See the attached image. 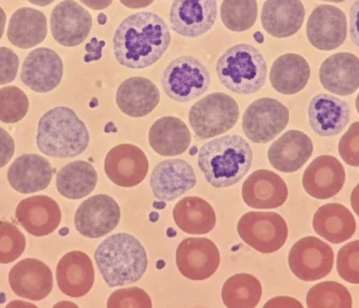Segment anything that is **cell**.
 Instances as JSON below:
<instances>
[{
    "label": "cell",
    "instance_id": "1",
    "mask_svg": "<svg viewBox=\"0 0 359 308\" xmlns=\"http://www.w3.org/2000/svg\"><path fill=\"white\" fill-rule=\"evenodd\" d=\"M170 43V31L163 18L153 12H137L117 27L114 55L119 64L128 69H147L163 57Z\"/></svg>",
    "mask_w": 359,
    "mask_h": 308
},
{
    "label": "cell",
    "instance_id": "2",
    "mask_svg": "<svg viewBox=\"0 0 359 308\" xmlns=\"http://www.w3.org/2000/svg\"><path fill=\"white\" fill-rule=\"evenodd\" d=\"M251 146L238 134L223 135L201 147L198 167L207 182L215 188L237 184L252 164Z\"/></svg>",
    "mask_w": 359,
    "mask_h": 308
},
{
    "label": "cell",
    "instance_id": "3",
    "mask_svg": "<svg viewBox=\"0 0 359 308\" xmlns=\"http://www.w3.org/2000/svg\"><path fill=\"white\" fill-rule=\"evenodd\" d=\"M95 260L102 277L111 288L133 285L147 270L145 248L135 236L118 232L99 244Z\"/></svg>",
    "mask_w": 359,
    "mask_h": 308
},
{
    "label": "cell",
    "instance_id": "4",
    "mask_svg": "<svg viewBox=\"0 0 359 308\" xmlns=\"http://www.w3.org/2000/svg\"><path fill=\"white\" fill-rule=\"evenodd\" d=\"M89 140L85 122L69 107H53L38 122L36 143L38 150L46 156H79L87 150Z\"/></svg>",
    "mask_w": 359,
    "mask_h": 308
},
{
    "label": "cell",
    "instance_id": "5",
    "mask_svg": "<svg viewBox=\"0 0 359 308\" xmlns=\"http://www.w3.org/2000/svg\"><path fill=\"white\" fill-rule=\"evenodd\" d=\"M217 75L227 90L248 95L264 87L267 65L262 53L251 45L229 48L217 62Z\"/></svg>",
    "mask_w": 359,
    "mask_h": 308
},
{
    "label": "cell",
    "instance_id": "6",
    "mask_svg": "<svg viewBox=\"0 0 359 308\" xmlns=\"http://www.w3.org/2000/svg\"><path fill=\"white\" fill-rule=\"evenodd\" d=\"M239 118V107L231 95L211 93L189 109V120L199 140L215 138L232 130Z\"/></svg>",
    "mask_w": 359,
    "mask_h": 308
},
{
    "label": "cell",
    "instance_id": "7",
    "mask_svg": "<svg viewBox=\"0 0 359 308\" xmlns=\"http://www.w3.org/2000/svg\"><path fill=\"white\" fill-rule=\"evenodd\" d=\"M161 85L171 100L187 103L205 94L210 87V73L196 57L183 55L165 67Z\"/></svg>",
    "mask_w": 359,
    "mask_h": 308
},
{
    "label": "cell",
    "instance_id": "8",
    "mask_svg": "<svg viewBox=\"0 0 359 308\" xmlns=\"http://www.w3.org/2000/svg\"><path fill=\"white\" fill-rule=\"evenodd\" d=\"M239 237L261 253H274L288 239V225L275 212L251 211L243 214L237 225Z\"/></svg>",
    "mask_w": 359,
    "mask_h": 308
},
{
    "label": "cell",
    "instance_id": "9",
    "mask_svg": "<svg viewBox=\"0 0 359 308\" xmlns=\"http://www.w3.org/2000/svg\"><path fill=\"white\" fill-rule=\"evenodd\" d=\"M289 123V111L272 97L253 101L243 113V131L253 143L266 144L278 136Z\"/></svg>",
    "mask_w": 359,
    "mask_h": 308
},
{
    "label": "cell",
    "instance_id": "10",
    "mask_svg": "<svg viewBox=\"0 0 359 308\" xmlns=\"http://www.w3.org/2000/svg\"><path fill=\"white\" fill-rule=\"evenodd\" d=\"M289 267L303 281H316L330 274L334 254L327 242L317 237H304L293 244L289 252Z\"/></svg>",
    "mask_w": 359,
    "mask_h": 308
},
{
    "label": "cell",
    "instance_id": "11",
    "mask_svg": "<svg viewBox=\"0 0 359 308\" xmlns=\"http://www.w3.org/2000/svg\"><path fill=\"white\" fill-rule=\"evenodd\" d=\"M121 216V206L116 200L109 195H95L77 209L75 227L81 235L97 239L113 232L119 224Z\"/></svg>",
    "mask_w": 359,
    "mask_h": 308
},
{
    "label": "cell",
    "instance_id": "12",
    "mask_svg": "<svg viewBox=\"0 0 359 308\" xmlns=\"http://www.w3.org/2000/svg\"><path fill=\"white\" fill-rule=\"evenodd\" d=\"M217 18V0H173L169 13L171 29L189 38L208 33Z\"/></svg>",
    "mask_w": 359,
    "mask_h": 308
},
{
    "label": "cell",
    "instance_id": "13",
    "mask_svg": "<svg viewBox=\"0 0 359 308\" xmlns=\"http://www.w3.org/2000/svg\"><path fill=\"white\" fill-rule=\"evenodd\" d=\"M220 261V251L208 238H187L177 246V270L187 279H208L215 275Z\"/></svg>",
    "mask_w": 359,
    "mask_h": 308
},
{
    "label": "cell",
    "instance_id": "14",
    "mask_svg": "<svg viewBox=\"0 0 359 308\" xmlns=\"http://www.w3.org/2000/svg\"><path fill=\"white\" fill-rule=\"evenodd\" d=\"M307 39L318 50H336L348 35V21L340 8L322 5L315 8L306 25Z\"/></svg>",
    "mask_w": 359,
    "mask_h": 308
},
{
    "label": "cell",
    "instance_id": "15",
    "mask_svg": "<svg viewBox=\"0 0 359 308\" xmlns=\"http://www.w3.org/2000/svg\"><path fill=\"white\" fill-rule=\"evenodd\" d=\"M149 159L140 147L121 144L113 147L105 157L107 178L121 188H135L147 178Z\"/></svg>",
    "mask_w": 359,
    "mask_h": 308
},
{
    "label": "cell",
    "instance_id": "16",
    "mask_svg": "<svg viewBox=\"0 0 359 308\" xmlns=\"http://www.w3.org/2000/svg\"><path fill=\"white\" fill-rule=\"evenodd\" d=\"M53 38L64 47H76L85 41L93 27L90 12L74 0L55 6L50 18Z\"/></svg>",
    "mask_w": 359,
    "mask_h": 308
},
{
    "label": "cell",
    "instance_id": "17",
    "mask_svg": "<svg viewBox=\"0 0 359 308\" xmlns=\"http://www.w3.org/2000/svg\"><path fill=\"white\" fill-rule=\"evenodd\" d=\"M197 178L193 167L183 159H167L151 172L149 184L156 200L172 202L195 188Z\"/></svg>",
    "mask_w": 359,
    "mask_h": 308
},
{
    "label": "cell",
    "instance_id": "18",
    "mask_svg": "<svg viewBox=\"0 0 359 308\" xmlns=\"http://www.w3.org/2000/svg\"><path fill=\"white\" fill-rule=\"evenodd\" d=\"M63 69V61L55 51L38 48L29 52L24 61L21 80L35 92H51L61 83Z\"/></svg>",
    "mask_w": 359,
    "mask_h": 308
},
{
    "label": "cell",
    "instance_id": "19",
    "mask_svg": "<svg viewBox=\"0 0 359 308\" xmlns=\"http://www.w3.org/2000/svg\"><path fill=\"white\" fill-rule=\"evenodd\" d=\"M9 284L12 291L31 301H41L53 289V272L36 258H25L11 268Z\"/></svg>",
    "mask_w": 359,
    "mask_h": 308
},
{
    "label": "cell",
    "instance_id": "20",
    "mask_svg": "<svg viewBox=\"0 0 359 308\" xmlns=\"http://www.w3.org/2000/svg\"><path fill=\"white\" fill-rule=\"evenodd\" d=\"M345 170L336 157L318 156L303 174L305 192L315 200H326L336 196L344 186Z\"/></svg>",
    "mask_w": 359,
    "mask_h": 308
},
{
    "label": "cell",
    "instance_id": "21",
    "mask_svg": "<svg viewBox=\"0 0 359 308\" xmlns=\"http://www.w3.org/2000/svg\"><path fill=\"white\" fill-rule=\"evenodd\" d=\"M15 216L20 225L35 237L53 234L61 223L62 212L53 198L38 195L29 197L18 204Z\"/></svg>",
    "mask_w": 359,
    "mask_h": 308
},
{
    "label": "cell",
    "instance_id": "22",
    "mask_svg": "<svg viewBox=\"0 0 359 308\" xmlns=\"http://www.w3.org/2000/svg\"><path fill=\"white\" fill-rule=\"evenodd\" d=\"M243 200L253 209H276L286 202L288 186L278 174L257 170L243 184Z\"/></svg>",
    "mask_w": 359,
    "mask_h": 308
},
{
    "label": "cell",
    "instance_id": "23",
    "mask_svg": "<svg viewBox=\"0 0 359 308\" xmlns=\"http://www.w3.org/2000/svg\"><path fill=\"white\" fill-rule=\"evenodd\" d=\"M314 146L309 135L290 130L281 135L271 146L267 157L269 164L284 174L300 170L312 156Z\"/></svg>",
    "mask_w": 359,
    "mask_h": 308
},
{
    "label": "cell",
    "instance_id": "24",
    "mask_svg": "<svg viewBox=\"0 0 359 308\" xmlns=\"http://www.w3.org/2000/svg\"><path fill=\"white\" fill-rule=\"evenodd\" d=\"M319 80L329 92L348 97L359 89V57L340 52L327 57L319 69Z\"/></svg>",
    "mask_w": 359,
    "mask_h": 308
},
{
    "label": "cell",
    "instance_id": "25",
    "mask_svg": "<svg viewBox=\"0 0 359 308\" xmlns=\"http://www.w3.org/2000/svg\"><path fill=\"white\" fill-rule=\"evenodd\" d=\"M7 176L13 190L21 194H33L49 186L53 178V168L45 157L24 154L10 166Z\"/></svg>",
    "mask_w": 359,
    "mask_h": 308
},
{
    "label": "cell",
    "instance_id": "26",
    "mask_svg": "<svg viewBox=\"0 0 359 308\" xmlns=\"http://www.w3.org/2000/svg\"><path fill=\"white\" fill-rule=\"evenodd\" d=\"M304 19L301 0H266L261 12L263 29L276 38H288L298 33Z\"/></svg>",
    "mask_w": 359,
    "mask_h": 308
},
{
    "label": "cell",
    "instance_id": "27",
    "mask_svg": "<svg viewBox=\"0 0 359 308\" xmlns=\"http://www.w3.org/2000/svg\"><path fill=\"white\" fill-rule=\"evenodd\" d=\"M60 290L71 298H81L89 293L95 284V268L89 255L81 251H71L60 260L57 266Z\"/></svg>",
    "mask_w": 359,
    "mask_h": 308
},
{
    "label": "cell",
    "instance_id": "28",
    "mask_svg": "<svg viewBox=\"0 0 359 308\" xmlns=\"http://www.w3.org/2000/svg\"><path fill=\"white\" fill-rule=\"evenodd\" d=\"M348 103L334 95H315L309 105V121L315 133L320 136H334L342 132L350 121Z\"/></svg>",
    "mask_w": 359,
    "mask_h": 308
},
{
    "label": "cell",
    "instance_id": "29",
    "mask_svg": "<svg viewBox=\"0 0 359 308\" xmlns=\"http://www.w3.org/2000/svg\"><path fill=\"white\" fill-rule=\"evenodd\" d=\"M161 101L157 85L144 77L126 79L117 89L116 103L121 112L133 118L151 114Z\"/></svg>",
    "mask_w": 359,
    "mask_h": 308
},
{
    "label": "cell",
    "instance_id": "30",
    "mask_svg": "<svg viewBox=\"0 0 359 308\" xmlns=\"http://www.w3.org/2000/svg\"><path fill=\"white\" fill-rule=\"evenodd\" d=\"M191 135L184 121L173 116L157 119L149 131V143L161 156H179L187 152Z\"/></svg>",
    "mask_w": 359,
    "mask_h": 308
},
{
    "label": "cell",
    "instance_id": "31",
    "mask_svg": "<svg viewBox=\"0 0 359 308\" xmlns=\"http://www.w3.org/2000/svg\"><path fill=\"white\" fill-rule=\"evenodd\" d=\"M313 227L327 241L339 244L354 236L356 220L352 212L343 204H327L315 212Z\"/></svg>",
    "mask_w": 359,
    "mask_h": 308
},
{
    "label": "cell",
    "instance_id": "32",
    "mask_svg": "<svg viewBox=\"0 0 359 308\" xmlns=\"http://www.w3.org/2000/svg\"><path fill=\"white\" fill-rule=\"evenodd\" d=\"M311 77L309 62L296 53H286L273 63L269 81L277 92L292 95L306 87Z\"/></svg>",
    "mask_w": 359,
    "mask_h": 308
},
{
    "label": "cell",
    "instance_id": "33",
    "mask_svg": "<svg viewBox=\"0 0 359 308\" xmlns=\"http://www.w3.org/2000/svg\"><path fill=\"white\" fill-rule=\"evenodd\" d=\"M47 18L39 10L20 8L10 18L8 39L20 49H31L47 37Z\"/></svg>",
    "mask_w": 359,
    "mask_h": 308
},
{
    "label": "cell",
    "instance_id": "34",
    "mask_svg": "<svg viewBox=\"0 0 359 308\" xmlns=\"http://www.w3.org/2000/svg\"><path fill=\"white\" fill-rule=\"evenodd\" d=\"M173 220L180 230L191 235H205L215 228L217 216L209 202L199 197H187L173 209Z\"/></svg>",
    "mask_w": 359,
    "mask_h": 308
},
{
    "label": "cell",
    "instance_id": "35",
    "mask_svg": "<svg viewBox=\"0 0 359 308\" xmlns=\"http://www.w3.org/2000/svg\"><path fill=\"white\" fill-rule=\"evenodd\" d=\"M97 174L95 167L87 162L77 160L64 166L57 174V190L67 200L85 198L95 190Z\"/></svg>",
    "mask_w": 359,
    "mask_h": 308
},
{
    "label": "cell",
    "instance_id": "36",
    "mask_svg": "<svg viewBox=\"0 0 359 308\" xmlns=\"http://www.w3.org/2000/svg\"><path fill=\"white\" fill-rule=\"evenodd\" d=\"M262 298V286L255 276L236 274L225 281L222 288L223 303L229 308H253Z\"/></svg>",
    "mask_w": 359,
    "mask_h": 308
},
{
    "label": "cell",
    "instance_id": "37",
    "mask_svg": "<svg viewBox=\"0 0 359 308\" xmlns=\"http://www.w3.org/2000/svg\"><path fill=\"white\" fill-rule=\"evenodd\" d=\"M258 18L257 0H223L221 21L229 31H248Z\"/></svg>",
    "mask_w": 359,
    "mask_h": 308
},
{
    "label": "cell",
    "instance_id": "38",
    "mask_svg": "<svg viewBox=\"0 0 359 308\" xmlns=\"http://www.w3.org/2000/svg\"><path fill=\"white\" fill-rule=\"evenodd\" d=\"M309 308H352L353 299L344 286L336 281L320 282L307 292Z\"/></svg>",
    "mask_w": 359,
    "mask_h": 308
},
{
    "label": "cell",
    "instance_id": "39",
    "mask_svg": "<svg viewBox=\"0 0 359 308\" xmlns=\"http://www.w3.org/2000/svg\"><path fill=\"white\" fill-rule=\"evenodd\" d=\"M29 101L27 93L18 87L0 89V121L17 123L29 113Z\"/></svg>",
    "mask_w": 359,
    "mask_h": 308
},
{
    "label": "cell",
    "instance_id": "40",
    "mask_svg": "<svg viewBox=\"0 0 359 308\" xmlns=\"http://www.w3.org/2000/svg\"><path fill=\"white\" fill-rule=\"evenodd\" d=\"M27 239L15 224L0 220V264L15 262L25 251Z\"/></svg>",
    "mask_w": 359,
    "mask_h": 308
},
{
    "label": "cell",
    "instance_id": "41",
    "mask_svg": "<svg viewBox=\"0 0 359 308\" xmlns=\"http://www.w3.org/2000/svg\"><path fill=\"white\" fill-rule=\"evenodd\" d=\"M337 270L345 281L359 285V240L348 242L341 248L337 258Z\"/></svg>",
    "mask_w": 359,
    "mask_h": 308
},
{
    "label": "cell",
    "instance_id": "42",
    "mask_svg": "<svg viewBox=\"0 0 359 308\" xmlns=\"http://www.w3.org/2000/svg\"><path fill=\"white\" fill-rule=\"evenodd\" d=\"M151 300L147 292L137 287L116 290L107 301L109 308H151Z\"/></svg>",
    "mask_w": 359,
    "mask_h": 308
},
{
    "label": "cell",
    "instance_id": "43",
    "mask_svg": "<svg viewBox=\"0 0 359 308\" xmlns=\"http://www.w3.org/2000/svg\"><path fill=\"white\" fill-rule=\"evenodd\" d=\"M339 154L345 164L352 167H359V121L353 123L340 142Z\"/></svg>",
    "mask_w": 359,
    "mask_h": 308
},
{
    "label": "cell",
    "instance_id": "44",
    "mask_svg": "<svg viewBox=\"0 0 359 308\" xmlns=\"http://www.w3.org/2000/svg\"><path fill=\"white\" fill-rule=\"evenodd\" d=\"M20 59L9 48L0 47V85L15 80L19 71Z\"/></svg>",
    "mask_w": 359,
    "mask_h": 308
},
{
    "label": "cell",
    "instance_id": "45",
    "mask_svg": "<svg viewBox=\"0 0 359 308\" xmlns=\"http://www.w3.org/2000/svg\"><path fill=\"white\" fill-rule=\"evenodd\" d=\"M15 150V141L7 130L0 127V169L9 164Z\"/></svg>",
    "mask_w": 359,
    "mask_h": 308
},
{
    "label": "cell",
    "instance_id": "46",
    "mask_svg": "<svg viewBox=\"0 0 359 308\" xmlns=\"http://www.w3.org/2000/svg\"><path fill=\"white\" fill-rule=\"evenodd\" d=\"M350 35L353 43L359 47V0L350 9Z\"/></svg>",
    "mask_w": 359,
    "mask_h": 308
},
{
    "label": "cell",
    "instance_id": "47",
    "mask_svg": "<svg viewBox=\"0 0 359 308\" xmlns=\"http://www.w3.org/2000/svg\"><path fill=\"white\" fill-rule=\"evenodd\" d=\"M90 9L103 10L111 5L113 0H81Z\"/></svg>",
    "mask_w": 359,
    "mask_h": 308
},
{
    "label": "cell",
    "instance_id": "48",
    "mask_svg": "<svg viewBox=\"0 0 359 308\" xmlns=\"http://www.w3.org/2000/svg\"><path fill=\"white\" fill-rule=\"evenodd\" d=\"M125 7L129 9H141L149 7L154 3V0H119Z\"/></svg>",
    "mask_w": 359,
    "mask_h": 308
},
{
    "label": "cell",
    "instance_id": "49",
    "mask_svg": "<svg viewBox=\"0 0 359 308\" xmlns=\"http://www.w3.org/2000/svg\"><path fill=\"white\" fill-rule=\"evenodd\" d=\"M351 204H352L355 214L359 216V184L356 185V188L353 190L352 195H351Z\"/></svg>",
    "mask_w": 359,
    "mask_h": 308
},
{
    "label": "cell",
    "instance_id": "50",
    "mask_svg": "<svg viewBox=\"0 0 359 308\" xmlns=\"http://www.w3.org/2000/svg\"><path fill=\"white\" fill-rule=\"evenodd\" d=\"M6 21H7V15L4 11L3 8L0 7V39L3 37L4 31H5Z\"/></svg>",
    "mask_w": 359,
    "mask_h": 308
},
{
    "label": "cell",
    "instance_id": "51",
    "mask_svg": "<svg viewBox=\"0 0 359 308\" xmlns=\"http://www.w3.org/2000/svg\"><path fill=\"white\" fill-rule=\"evenodd\" d=\"M29 1L33 5L46 7V6H49L50 4L55 3V0H29Z\"/></svg>",
    "mask_w": 359,
    "mask_h": 308
},
{
    "label": "cell",
    "instance_id": "52",
    "mask_svg": "<svg viewBox=\"0 0 359 308\" xmlns=\"http://www.w3.org/2000/svg\"><path fill=\"white\" fill-rule=\"evenodd\" d=\"M255 39L260 43H262L263 41H264V38H263V35L260 33V31H257V33L255 34Z\"/></svg>",
    "mask_w": 359,
    "mask_h": 308
},
{
    "label": "cell",
    "instance_id": "53",
    "mask_svg": "<svg viewBox=\"0 0 359 308\" xmlns=\"http://www.w3.org/2000/svg\"><path fill=\"white\" fill-rule=\"evenodd\" d=\"M99 23L100 24L107 23V15H103V13H102V15H99Z\"/></svg>",
    "mask_w": 359,
    "mask_h": 308
},
{
    "label": "cell",
    "instance_id": "54",
    "mask_svg": "<svg viewBox=\"0 0 359 308\" xmlns=\"http://www.w3.org/2000/svg\"><path fill=\"white\" fill-rule=\"evenodd\" d=\"M322 1H329V3L340 4V3H343V1H344V0H322Z\"/></svg>",
    "mask_w": 359,
    "mask_h": 308
},
{
    "label": "cell",
    "instance_id": "55",
    "mask_svg": "<svg viewBox=\"0 0 359 308\" xmlns=\"http://www.w3.org/2000/svg\"><path fill=\"white\" fill-rule=\"evenodd\" d=\"M356 109H357V112H358V115H359V94L357 95V97H356Z\"/></svg>",
    "mask_w": 359,
    "mask_h": 308
}]
</instances>
